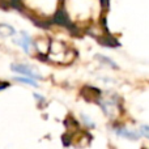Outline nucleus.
I'll return each mask as SVG.
<instances>
[{
  "instance_id": "8",
  "label": "nucleus",
  "mask_w": 149,
  "mask_h": 149,
  "mask_svg": "<svg viewBox=\"0 0 149 149\" xmlns=\"http://www.w3.org/2000/svg\"><path fill=\"white\" fill-rule=\"evenodd\" d=\"M12 80L17 84L21 85H25V86L29 88H33V89H39V81L34 79H30V77H26V76H20V74H15L12 77Z\"/></svg>"
},
{
  "instance_id": "7",
  "label": "nucleus",
  "mask_w": 149,
  "mask_h": 149,
  "mask_svg": "<svg viewBox=\"0 0 149 149\" xmlns=\"http://www.w3.org/2000/svg\"><path fill=\"white\" fill-rule=\"evenodd\" d=\"M17 29L9 22H0V38L3 39H12L17 34Z\"/></svg>"
},
{
  "instance_id": "1",
  "label": "nucleus",
  "mask_w": 149,
  "mask_h": 149,
  "mask_svg": "<svg viewBox=\"0 0 149 149\" xmlns=\"http://www.w3.org/2000/svg\"><path fill=\"white\" fill-rule=\"evenodd\" d=\"M18 9L38 24H51L60 17L63 0H12Z\"/></svg>"
},
{
  "instance_id": "3",
  "label": "nucleus",
  "mask_w": 149,
  "mask_h": 149,
  "mask_svg": "<svg viewBox=\"0 0 149 149\" xmlns=\"http://www.w3.org/2000/svg\"><path fill=\"white\" fill-rule=\"evenodd\" d=\"M12 43L16 47L24 51L26 55L36 54V38L25 29H21L17 31L15 38H12Z\"/></svg>"
},
{
  "instance_id": "5",
  "label": "nucleus",
  "mask_w": 149,
  "mask_h": 149,
  "mask_svg": "<svg viewBox=\"0 0 149 149\" xmlns=\"http://www.w3.org/2000/svg\"><path fill=\"white\" fill-rule=\"evenodd\" d=\"M98 105H100L101 110L103 111L107 118H115L116 113H118V105L114 100L111 98H101L98 101Z\"/></svg>"
},
{
  "instance_id": "6",
  "label": "nucleus",
  "mask_w": 149,
  "mask_h": 149,
  "mask_svg": "<svg viewBox=\"0 0 149 149\" xmlns=\"http://www.w3.org/2000/svg\"><path fill=\"white\" fill-rule=\"evenodd\" d=\"M114 134L119 137H123V139H127V140H132V141H135V140H137L140 137L139 131L136 132V131H134V130L126 128V127H115V128H114Z\"/></svg>"
},
{
  "instance_id": "2",
  "label": "nucleus",
  "mask_w": 149,
  "mask_h": 149,
  "mask_svg": "<svg viewBox=\"0 0 149 149\" xmlns=\"http://www.w3.org/2000/svg\"><path fill=\"white\" fill-rule=\"evenodd\" d=\"M71 50L65 46V43L59 41L50 42V49L46 55V59L56 64H64L71 60Z\"/></svg>"
},
{
  "instance_id": "11",
  "label": "nucleus",
  "mask_w": 149,
  "mask_h": 149,
  "mask_svg": "<svg viewBox=\"0 0 149 149\" xmlns=\"http://www.w3.org/2000/svg\"><path fill=\"white\" fill-rule=\"evenodd\" d=\"M97 59H100L101 62L103 63V64H106V65H110L111 68H116L115 62H114V60H111L110 58H107V56H103V55H97Z\"/></svg>"
},
{
  "instance_id": "4",
  "label": "nucleus",
  "mask_w": 149,
  "mask_h": 149,
  "mask_svg": "<svg viewBox=\"0 0 149 149\" xmlns=\"http://www.w3.org/2000/svg\"><path fill=\"white\" fill-rule=\"evenodd\" d=\"M9 70H10V72L15 74L30 77V79H34V80H37V81H43V79H45V77L42 76L41 71L34 64H30V63L15 62L9 65Z\"/></svg>"
},
{
  "instance_id": "12",
  "label": "nucleus",
  "mask_w": 149,
  "mask_h": 149,
  "mask_svg": "<svg viewBox=\"0 0 149 149\" xmlns=\"http://www.w3.org/2000/svg\"><path fill=\"white\" fill-rule=\"evenodd\" d=\"M139 134H140V136H144V137H147V139H149V126H145V124L140 126Z\"/></svg>"
},
{
  "instance_id": "10",
  "label": "nucleus",
  "mask_w": 149,
  "mask_h": 149,
  "mask_svg": "<svg viewBox=\"0 0 149 149\" xmlns=\"http://www.w3.org/2000/svg\"><path fill=\"white\" fill-rule=\"evenodd\" d=\"M33 98H34V101L37 102L38 106H45L47 103L46 95L42 94V93H39V92H33Z\"/></svg>"
},
{
  "instance_id": "9",
  "label": "nucleus",
  "mask_w": 149,
  "mask_h": 149,
  "mask_svg": "<svg viewBox=\"0 0 149 149\" xmlns=\"http://www.w3.org/2000/svg\"><path fill=\"white\" fill-rule=\"evenodd\" d=\"M80 122H81V124L84 127H86V128H94L95 127V122L92 119V116L88 115V114L85 113H81L80 114Z\"/></svg>"
}]
</instances>
